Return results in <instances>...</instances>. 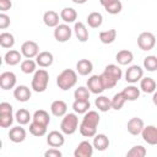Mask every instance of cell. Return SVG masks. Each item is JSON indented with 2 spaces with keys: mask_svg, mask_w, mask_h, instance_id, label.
Returning a JSON list of instances; mask_svg holds the SVG:
<instances>
[{
  "mask_svg": "<svg viewBox=\"0 0 157 157\" xmlns=\"http://www.w3.org/2000/svg\"><path fill=\"white\" fill-rule=\"evenodd\" d=\"M104 71L108 72L110 76H113L117 81H119V80L123 77V71H121V69H120L118 65H115V64H109V65H107L105 69H104Z\"/></svg>",
  "mask_w": 157,
  "mask_h": 157,
  "instance_id": "b9f144b4",
  "label": "cell"
},
{
  "mask_svg": "<svg viewBox=\"0 0 157 157\" xmlns=\"http://www.w3.org/2000/svg\"><path fill=\"white\" fill-rule=\"evenodd\" d=\"M11 23V20H10V16H7L5 12H1L0 13V28L1 29H6Z\"/></svg>",
  "mask_w": 157,
  "mask_h": 157,
  "instance_id": "f6af8a7d",
  "label": "cell"
},
{
  "mask_svg": "<svg viewBox=\"0 0 157 157\" xmlns=\"http://www.w3.org/2000/svg\"><path fill=\"white\" fill-rule=\"evenodd\" d=\"M15 120L13 108L9 102L0 103V126L2 129L10 128Z\"/></svg>",
  "mask_w": 157,
  "mask_h": 157,
  "instance_id": "5b68a950",
  "label": "cell"
},
{
  "mask_svg": "<svg viewBox=\"0 0 157 157\" xmlns=\"http://www.w3.org/2000/svg\"><path fill=\"white\" fill-rule=\"evenodd\" d=\"M156 45V37L153 33L151 32H141L137 37V47L144 50V52H148L151 49H153Z\"/></svg>",
  "mask_w": 157,
  "mask_h": 157,
  "instance_id": "8992f818",
  "label": "cell"
},
{
  "mask_svg": "<svg viewBox=\"0 0 157 157\" xmlns=\"http://www.w3.org/2000/svg\"><path fill=\"white\" fill-rule=\"evenodd\" d=\"M0 45L5 49H11L15 45V37L10 32L0 33Z\"/></svg>",
  "mask_w": 157,
  "mask_h": 157,
  "instance_id": "836d02e7",
  "label": "cell"
},
{
  "mask_svg": "<svg viewBox=\"0 0 157 157\" xmlns=\"http://www.w3.org/2000/svg\"><path fill=\"white\" fill-rule=\"evenodd\" d=\"M74 4H77V5H83V4H86L88 0H71Z\"/></svg>",
  "mask_w": 157,
  "mask_h": 157,
  "instance_id": "f907efd6",
  "label": "cell"
},
{
  "mask_svg": "<svg viewBox=\"0 0 157 157\" xmlns=\"http://www.w3.org/2000/svg\"><path fill=\"white\" fill-rule=\"evenodd\" d=\"M93 70V64L88 59H80L76 63V71L81 76H88Z\"/></svg>",
  "mask_w": 157,
  "mask_h": 157,
  "instance_id": "603a6c76",
  "label": "cell"
},
{
  "mask_svg": "<svg viewBox=\"0 0 157 157\" xmlns=\"http://www.w3.org/2000/svg\"><path fill=\"white\" fill-rule=\"evenodd\" d=\"M152 102H153V104L157 107V90L152 93Z\"/></svg>",
  "mask_w": 157,
  "mask_h": 157,
  "instance_id": "681fc988",
  "label": "cell"
},
{
  "mask_svg": "<svg viewBox=\"0 0 157 157\" xmlns=\"http://www.w3.org/2000/svg\"><path fill=\"white\" fill-rule=\"evenodd\" d=\"M142 140L148 144V145H157V126L155 125H147L144 128L142 132H141Z\"/></svg>",
  "mask_w": 157,
  "mask_h": 157,
  "instance_id": "9a60e30c",
  "label": "cell"
},
{
  "mask_svg": "<svg viewBox=\"0 0 157 157\" xmlns=\"http://www.w3.org/2000/svg\"><path fill=\"white\" fill-rule=\"evenodd\" d=\"M113 1H115V0H99V4H101L103 7H105L107 5H109V4L113 2Z\"/></svg>",
  "mask_w": 157,
  "mask_h": 157,
  "instance_id": "c3c4849f",
  "label": "cell"
},
{
  "mask_svg": "<svg viewBox=\"0 0 157 157\" xmlns=\"http://www.w3.org/2000/svg\"><path fill=\"white\" fill-rule=\"evenodd\" d=\"M77 83V71L72 69H65L56 76V85L61 91H67L76 86Z\"/></svg>",
  "mask_w": 157,
  "mask_h": 157,
  "instance_id": "7a4b0ae2",
  "label": "cell"
},
{
  "mask_svg": "<svg viewBox=\"0 0 157 157\" xmlns=\"http://www.w3.org/2000/svg\"><path fill=\"white\" fill-rule=\"evenodd\" d=\"M60 15L53 10H48L44 12L43 15V22L47 27H50V28H55L58 25H59V21H60Z\"/></svg>",
  "mask_w": 157,
  "mask_h": 157,
  "instance_id": "d6986e66",
  "label": "cell"
},
{
  "mask_svg": "<svg viewBox=\"0 0 157 157\" xmlns=\"http://www.w3.org/2000/svg\"><path fill=\"white\" fill-rule=\"evenodd\" d=\"M101 117L96 110H88L83 114V118L78 125L80 134L85 137H93L97 134V126L99 124Z\"/></svg>",
  "mask_w": 157,
  "mask_h": 157,
  "instance_id": "6da1fadb",
  "label": "cell"
},
{
  "mask_svg": "<svg viewBox=\"0 0 157 157\" xmlns=\"http://www.w3.org/2000/svg\"><path fill=\"white\" fill-rule=\"evenodd\" d=\"M123 94H124V97H125V99L126 101H136L139 97H140V92H141V90L140 88H137L136 86H134L132 83L130 85V86H126L123 91Z\"/></svg>",
  "mask_w": 157,
  "mask_h": 157,
  "instance_id": "f546056e",
  "label": "cell"
},
{
  "mask_svg": "<svg viewBox=\"0 0 157 157\" xmlns=\"http://www.w3.org/2000/svg\"><path fill=\"white\" fill-rule=\"evenodd\" d=\"M22 56L23 55H22L21 52H18L16 49H10V50H7L5 53L4 61L9 66H15V65H17V64H20L22 61Z\"/></svg>",
  "mask_w": 157,
  "mask_h": 157,
  "instance_id": "ac0fdd59",
  "label": "cell"
},
{
  "mask_svg": "<svg viewBox=\"0 0 157 157\" xmlns=\"http://www.w3.org/2000/svg\"><path fill=\"white\" fill-rule=\"evenodd\" d=\"M10 141L15 142V144H20V142H23L26 140V136H27V132L25 130V128H22V125H17V126H12L7 134Z\"/></svg>",
  "mask_w": 157,
  "mask_h": 157,
  "instance_id": "5bb4252c",
  "label": "cell"
},
{
  "mask_svg": "<svg viewBox=\"0 0 157 157\" xmlns=\"http://www.w3.org/2000/svg\"><path fill=\"white\" fill-rule=\"evenodd\" d=\"M115 60L119 65H130L131 61L134 60V54L131 50H128V49H121L119 50L117 54H115Z\"/></svg>",
  "mask_w": 157,
  "mask_h": 157,
  "instance_id": "cb8c5ba5",
  "label": "cell"
},
{
  "mask_svg": "<svg viewBox=\"0 0 157 157\" xmlns=\"http://www.w3.org/2000/svg\"><path fill=\"white\" fill-rule=\"evenodd\" d=\"M21 53L26 59H33L39 53V45L34 40H26L21 45Z\"/></svg>",
  "mask_w": 157,
  "mask_h": 157,
  "instance_id": "9c48e42d",
  "label": "cell"
},
{
  "mask_svg": "<svg viewBox=\"0 0 157 157\" xmlns=\"http://www.w3.org/2000/svg\"><path fill=\"white\" fill-rule=\"evenodd\" d=\"M104 10H105L108 13H110V15H118V13L123 10V4H121L120 0H115V1L110 2L109 5H107V6L104 7Z\"/></svg>",
  "mask_w": 157,
  "mask_h": 157,
  "instance_id": "ee69618b",
  "label": "cell"
},
{
  "mask_svg": "<svg viewBox=\"0 0 157 157\" xmlns=\"http://www.w3.org/2000/svg\"><path fill=\"white\" fill-rule=\"evenodd\" d=\"M78 129V117L77 114L74 113H66L60 123V130L65 134V135H72L76 132V130Z\"/></svg>",
  "mask_w": 157,
  "mask_h": 157,
  "instance_id": "277c9868",
  "label": "cell"
},
{
  "mask_svg": "<svg viewBox=\"0 0 157 157\" xmlns=\"http://www.w3.org/2000/svg\"><path fill=\"white\" fill-rule=\"evenodd\" d=\"M11 7H12L11 0H0V11L1 12H6Z\"/></svg>",
  "mask_w": 157,
  "mask_h": 157,
  "instance_id": "7dc6e473",
  "label": "cell"
},
{
  "mask_svg": "<svg viewBox=\"0 0 157 157\" xmlns=\"http://www.w3.org/2000/svg\"><path fill=\"white\" fill-rule=\"evenodd\" d=\"M74 33H75L76 38L80 42L85 43V42L88 40V29H87V27H86V25L83 22H75V25H74Z\"/></svg>",
  "mask_w": 157,
  "mask_h": 157,
  "instance_id": "d4e9b609",
  "label": "cell"
},
{
  "mask_svg": "<svg viewBox=\"0 0 157 157\" xmlns=\"http://www.w3.org/2000/svg\"><path fill=\"white\" fill-rule=\"evenodd\" d=\"M60 18L65 23H75L77 20V11L74 7H64L60 11Z\"/></svg>",
  "mask_w": 157,
  "mask_h": 157,
  "instance_id": "484cf974",
  "label": "cell"
},
{
  "mask_svg": "<svg viewBox=\"0 0 157 157\" xmlns=\"http://www.w3.org/2000/svg\"><path fill=\"white\" fill-rule=\"evenodd\" d=\"M94 105L99 112H108L112 109V99L107 96H98L94 99Z\"/></svg>",
  "mask_w": 157,
  "mask_h": 157,
  "instance_id": "83f0119b",
  "label": "cell"
},
{
  "mask_svg": "<svg viewBox=\"0 0 157 157\" xmlns=\"http://www.w3.org/2000/svg\"><path fill=\"white\" fill-rule=\"evenodd\" d=\"M36 61H37L39 67H49L54 61V55L47 50L39 52L38 55L36 56Z\"/></svg>",
  "mask_w": 157,
  "mask_h": 157,
  "instance_id": "7402d4cb",
  "label": "cell"
},
{
  "mask_svg": "<svg viewBox=\"0 0 157 157\" xmlns=\"http://www.w3.org/2000/svg\"><path fill=\"white\" fill-rule=\"evenodd\" d=\"M98 37L103 44H112L117 39V31L114 28H110L107 31H101Z\"/></svg>",
  "mask_w": 157,
  "mask_h": 157,
  "instance_id": "4dcf8cb0",
  "label": "cell"
},
{
  "mask_svg": "<svg viewBox=\"0 0 157 157\" xmlns=\"http://www.w3.org/2000/svg\"><path fill=\"white\" fill-rule=\"evenodd\" d=\"M144 69L150 71V72H153L157 70V55H147L145 59H144Z\"/></svg>",
  "mask_w": 157,
  "mask_h": 157,
  "instance_id": "74e56055",
  "label": "cell"
},
{
  "mask_svg": "<svg viewBox=\"0 0 157 157\" xmlns=\"http://www.w3.org/2000/svg\"><path fill=\"white\" fill-rule=\"evenodd\" d=\"M125 102H126V99H125L123 92L115 93V94L113 96V98H112V109H114V110H120V109L123 108V105L125 104Z\"/></svg>",
  "mask_w": 157,
  "mask_h": 157,
  "instance_id": "60d3db41",
  "label": "cell"
},
{
  "mask_svg": "<svg viewBox=\"0 0 157 157\" xmlns=\"http://www.w3.org/2000/svg\"><path fill=\"white\" fill-rule=\"evenodd\" d=\"M140 90L144 93H153L157 90V83L152 77H142L140 80Z\"/></svg>",
  "mask_w": 157,
  "mask_h": 157,
  "instance_id": "4316f807",
  "label": "cell"
},
{
  "mask_svg": "<svg viewBox=\"0 0 157 157\" xmlns=\"http://www.w3.org/2000/svg\"><path fill=\"white\" fill-rule=\"evenodd\" d=\"M101 78H102V82H103V86H104L105 90L114 88V87L117 86V83L119 82V81H117L113 76H110V75H109L108 72H105V71H103V72L101 74Z\"/></svg>",
  "mask_w": 157,
  "mask_h": 157,
  "instance_id": "f35d334b",
  "label": "cell"
},
{
  "mask_svg": "<svg viewBox=\"0 0 157 157\" xmlns=\"http://www.w3.org/2000/svg\"><path fill=\"white\" fill-rule=\"evenodd\" d=\"M87 88L93 94H101L105 90L104 86H103L101 75H92V76H90L88 80H87Z\"/></svg>",
  "mask_w": 157,
  "mask_h": 157,
  "instance_id": "7c38bea8",
  "label": "cell"
},
{
  "mask_svg": "<svg viewBox=\"0 0 157 157\" xmlns=\"http://www.w3.org/2000/svg\"><path fill=\"white\" fill-rule=\"evenodd\" d=\"M144 77V69L140 65H130L125 71V81L128 83H136Z\"/></svg>",
  "mask_w": 157,
  "mask_h": 157,
  "instance_id": "ba28073f",
  "label": "cell"
},
{
  "mask_svg": "<svg viewBox=\"0 0 157 157\" xmlns=\"http://www.w3.org/2000/svg\"><path fill=\"white\" fill-rule=\"evenodd\" d=\"M146 153H147V151L142 145H136V146H132L126 152V156L128 157H145Z\"/></svg>",
  "mask_w": 157,
  "mask_h": 157,
  "instance_id": "7bdbcfd3",
  "label": "cell"
},
{
  "mask_svg": "<svg viewBox=\"0 0 157 157\" xmlns=\"http://www.w3.org/2000/svg\"><path fill=\"white\" fill-rule=\"evenodd\" d=\"M64 132L60 130H53L49 134H47V144L49 145V147H61L65 144V137H64Z\"/></svg>",
  "mask_w": 157,
  "mask_h": 157,
  "instance_id": "8fae6325",
  "label": "cell"
},
{
  "mask_svg": "<svg viewBox=\"0 0 157 157\" xmlns=\"http://www.w3.org/2000/svg\"><path fill=\"white\" fill-rule=\"evenodd\" d=\"M50 112L54 117L61 118L67 113V104L61 99H56L50 104Z\"/></svg>",
  "mask_w": 157,
  "mask_h": 157,
  "instance_id": "ffe728a7",
  "label": "cell"
},
{
  "mask_svg": "<svg viewBox=\"0 0 157 157\" xmlns=\"http://www.w3.org/2000/svg\"><path fill=\"white\" fill-rule=\"evenodd\" d=\"M32 120L48 126L49 123H50V117H49V113H48L47 110H44V109H38V110H36V112L33 113Z\"/></svg>",
  "mask_w": 157,
  "mask_h": 157,
  "instance_id": "1f68e13d",
  "label": "cell"
},
{
  "mask_svg": "<svg viewBox=\"0 0 157 157\" xmlns=\"http://www.w3.org/2000/svg\"><path fill=\"white\" fill-rule=\"evenodd\" d=\"M72 31L74 29H71L67 23H59L54 28V38L59 43H65L71 38Z\"/></svg>",
  "mask_w": 157,
  "mask_h": 157,
  "instance_id": "52a82bcc",
  "label": "cell"
},
{
  "mask_svg": "<svg viewBox=\"0 0 157 157\" xmlns=\"http://www.w3.org/2000/svg\"><path fill=\"white\" fill-rule=\"evenodd\" d=\"M145 128V124H144V120L141 118H137V117H134L131 118L128 124H126V129L129 131V134L136 136V135H141L142 130Z\"/></svg>",
  "mask_w": 157,
  "mask_h": 157,
  "instance_id": "2e32d148",
  "label": "cell"
},
{
  "mask_svg": "<svg viewBox=\"0 0 157 157\" xmlns=\"http://www.w3.org/2000/svg\"><path fill=\"white\" fill-rule=\"evenodd\" d=\"M17 77L12 71H4L0 75V87L5 91L12 90L16 87Z\"/></svg>",
  "mask_w": 157,
  "mask_h": 157,
  "instance_id": "30bf717a",
  "label": "cell"
},
{
  "mask_svg": "<svg viewBox=\"0 0 157 157\" xmlns=\"http://www.w3.org/2000/svg\"><path fill=\"white\" fill-rule=\"evenodd\" d=\"M61 156H63L61 151L56 147H50L44 152V157H61Z\"/></svg>",
  "mask_w": 157,
  "mask_h": 157,
  "instance_id": "bcb514c9",
  "label": "cell"
},
{
  "mask_svg": "<svg viewBox=\"0 0 157 157\" xmlns=\"http://www.w3.org/2000/svg\"><path fill=\"white\" fill-rule=\"evenodd\" d=\"M92 144H93L94 150H97V151H105L109 147L110 141H109V139H108V136L105 134H96L93 136V142Z\"/></svg>",
  "mask_w": 157,
  "mask_h": 157,
  "instance_id": "44dd1931",
  "label": "cell"
},
{
  "mask_svg": "<svg viewBox=\"0 0 157 157\" xmlns=\"http://www.w3.org/2000/svg\"><path fill=\"white\" fill-rule=\"evenodd\" d=\"M47 125H43V124H39L37 121H33L29 124V132L33 135V136H37V137H42L47 134Z\"/></svg>",
  "mask_w": 157,
  "mask_h": 157,
  "instance_id": "e575fe53",
  "label": "cell"
},
{
  "mask_svg": "<svg viewBox=\"0 0 157 157\" xmlns=\"http://www.w3.org/2000/svg\"><path fill=\"white\" fill-rule=\"evenodd\" d=\"M86 21H87V25H88L91 28H98V27H101L102 23H103V16H102L101 12L93 11V12L88 13Z\"/></svg>",
  "mask_w": 157,
  "mask_h": 157,
  "instance_id": "f1b7e54d",
  "label": "cell"
},
{
  "mask_svg": "<svg viewBox=\"0 0 157 157\" xmlns=\"http://www.w3.org/2000/svg\"><path fill=\"white\" fill-rule=\"evenodd\" d=\"M91 108V103L90 101H77L75 99L72 103V109L76 114H85L86 112H88Z\"/></svg>",
  "mask_w": 157,
  "mask_h": 157,
  "instance_id": "8d00e7d4",
  "label": "cell"
},
{
  "mask_svg": "<svg viewBox=\"0 0 157 157\" xmlns=\"http://www.w3.org/2000/svg\"><path fill=\"white\" fill-rule=\"evenodd\" d=\"M37 61H34L33 59H25L21 61V71L23 74H34L37 70Z\"/></svg>",
  "mask_w": 157,
  "mask_h": 157,
  "instance_id": "d590c367",
  "label": "cell"
},
{
  "mask_svg": "<svg viewBox=\"0 0 157 157\" xmlns=\"http://www.w3.org/2000/svg\"><path fill=\"white\" fill-rule=\"evenodd\" d=\"M48 83H49V72L45 69L36 70L31 81V88L37 93H42L47 90Z\"/></svg>",
  "mask_w": 157,
  "mask_h": 157,
  "instance_id": "3957f363",
  "label": "cell"
},
{
  "mask_svg": "<svg viewBox=\"0 0 157 157\" xmlns=\"http://www.w3.org/2000/svg\"><path fill=\"white\" fill-rule=\"evenodd\" d=\"M31 119H32L31 113H29L27 109H25V108H20V109L15 113V120H16L20 125H27Z\"/></svg>",
  "mask_w": 157,
  "mask_h": 157,
  "instance_id": "d6a6232c",
  "label": "cell"
},
{
  "mask_svg": "<svg viewBox=\"0 0 157 157\" xmlns=\"http://www.w3.org/2000/svg\"><path fill=\"white\" fill-rule=\"evenodd\" d=\"M93 150H94L93 144L85 140L77 145V147L74 151V156L75 157H91L93 155Z\"/></svg>",
  "mask_w": 157,
  "mask_h": 157,
  "instance_id": "4fadbf2b",
  "label": "cell"
},
{
  "mask_svg": "<svg viewBox=\"0 0 157 157\" xmlns=\"http://www.w3.org/2000/svg\"><path fill=\"white\" fill-rule=\"evenodd\" d=\"M90 90L85 86H80L75 90L74 92V98L77 99V101H90Z\"/></svg>",
  "mask_w": 157,
  "mask_h": 157,
  "instance_id": "ab89813d",
  "label": "cell"
},
{
  "mask_svg": "<svg viewBox=\"0 0 157 157\" xmlns=\"http://www.w3.org/2000/svg\"><path fill=\"white\" fill-rule=\"evenodd\" d=\"M31 96H32L31 88L27 87V86H25V85H18V86H16V87L13 88V97H15V99L18 101V102L25 103V102L29 101Z\"/></svg>",
  "mask_w": 157,
  "mask_h": 157,
  "instance_id": "e0dca14e",
  "label": "cell"
}]
</instances>
